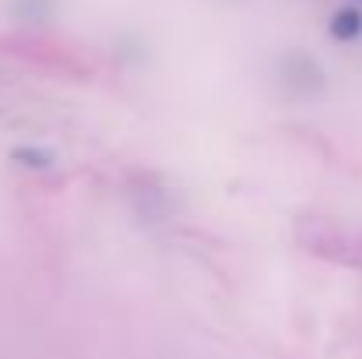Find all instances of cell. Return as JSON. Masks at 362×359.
<instances>
[{"mask_svg": "<svg viewBox=\"0 0 362 359\" xmlns=\"http://www.w3.org/2000/svg\"><path fill=\"white\" fill-rule=\"evenodd\" d=\"M331 35H334L338 42L359 39L362 35V11H356V7H341V11L331 18Z\"/></svg>", "mask_w": 362, "mask_h": 359, "instance_id": "obj_1", "label": "cell"}, {"mask_svg": "<svg viewBox=\"0 0 362 359\" xmlns=\"http://www.w3.org/2000/svg\"><path fill=\"white\" fill-rule=\"evenodd\" d=\"M14 159H21V166H35V169L49 166V155H42V152H28V148H18Z\"/></svg>", "mask_w": 362, "mask_h": 359, "instance_id": "obj_2", "label": "cell"}]
</instances>
